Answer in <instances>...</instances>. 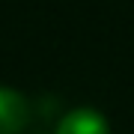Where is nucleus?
<instances>
[{
    "instance_id": "f03ea898",
    "label": "nucleus",
    "mask_w": 134,
    "mask_h": 134,
    "mask_svg": "<svg viewBox=\"0 0 134 134\" xmlns=\"http://www.w3.org/2000/svg\"><path fill=\"white\" fill-rule=\"evenodd\" d=\"M54 134H110L107 119L92 107H75L60 119Z\"/></svg>"
},
{
    "instance_id": "f257e3e1",
    "label": "nucleus",
    "mask_w": 134,
    "mask_h": 134,
    "mask_svg": "<svg viewBox=\"0 0 134 134\" xmlns=\"http://www.w3.org/2000/svg\"><path fill=\"white\" fill-rule=\"evenodd\" d=\"M30 122V104L12 86H0V134H18Z\"/></svg>"
}]
</instances>
